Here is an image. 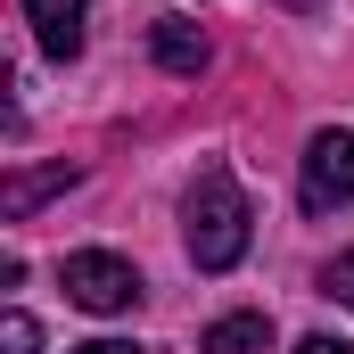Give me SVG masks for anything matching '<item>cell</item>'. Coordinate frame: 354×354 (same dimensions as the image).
<instances>
[{
	"label": "cell",
	"instance_id": "cell-2",
	"mask_svg": "<svg viewBox=\"0 0 354 354\" xmlns=\"http://www.w3.org/2000/svg\"><path fill=\"white\" fill-rule=\"evenodd\" d=\"M354 198V132H313L305 140V165H297V206L305 214H338Z\"/></svg>",
	"mask_w": 354,
	"mask_h": 354
},
{
	"label": "cell",
	"instance_id": "cell-4",
	"mask_svg": "<svg viewBox=\"0 0 354 354\" xmlns=\"http://www.w3.org/2000/svg\"><path fill=\"white\" fill-rule=\"evenodd\" d=\"M83 17H91V0H25V25L41 33L50 58H75L83 50Z\"/></svg>",
	"mask_w": 354,
	"mask_h": 354
},
{
	"label": "cell",
	"instance_id": "cell-5",
	"mask_svg": "<svg viewBox=\"0 0 354 354\" xmlns=\"http://www.w3.org/2000/svg\"><path fill=\"white\" fill-rule=\"evenodd\" d=\"M149 50H157V66H165V75H206V58H214V50H206V33H198L189 17H165V25L149 33Z\"/></svg>",
	"mask_w": 354,
	"mask_h": 354
},
{
	"label": "cell",
	"instance_id": "cell-7",
	"mask_svg": "<svg viewBox=\"0 0 354 354\" xmlns=\"http://www.w3.org/2000/svg\"><path fill=\"white\" fill-rule=\"evenodd\" d=\"M58 189H75V165H41V174H8L0 181V214L8 223H25L41 198H58Z\"/></svg>",
	"mask_w": 354,
	"mask_h": 354
},
{
	"label": "cell",
	"instance_id": "cell-12",
	"mask_svg": "<svg viewBox=\"0 0 354 354\" xmlns=\"http://www.w3.org/2000/svg\"><path fill=\"white\" fill-rule=\"evenodd\" d=\"M280 8H322V0H280Z\"/></svg>",
	"mask_w": 354,
	"mask_h": 354
},
{
	"label": "cell",
	"instance_id": "cell-10",
	"mask_svg": "<svg viewBox=\"0 0 354 354\" xmlns=\"http://www.w3.org/2000/svg\"><path fill=\"white\" fill-rule=\"evenodd\" d=\"M75 354H140L132 338H91V346H75Z\"/></svg>",
	"mask_w": 354,
	"mask_h": 354
},
{
	"label": "cell",
	"instance_id": "cell-11",
	"mask_svg": "<svg viewBox=\"0 0 354 354\" xmlns=\"http://www.w3.org/2000/svg\"><path fill=\"white\" fill-rule=\"evenodd\" d=\"M297 354H354V346H346V338H305Z\"/></svg>",
	"mask_w": 354,
	"mask_h": 354
},
{
	"label": "cell",
	"instance_id": "cell-1",
	"mask_svg": "<svg viewBox=\"0 0 354 354\" xmlns=\"http://www.w3.org/2000/svg\"><path fill=\"white\" fill-rule=\"evenodd\" d=\"M248 231H256V214H248V189L223 174V165H206V174L189 181V206H181L189 264H198V272H231L239 256H248Z\"/></svg>",
	"mask_w": 354,
	"mask_h": 354
},
{
	"label": "cell",
	"instance_id": "cell-6",
	"mask_svg": "<svg viewBox=\"0 0 354 354\" xmlns=\"http://www.w3.org/2000/svg\"><path fill=\"white\" fill-rule=\"evenodd\" d=\"M198 354H272V313H223V322H206Z\"/></svg>",
	"mask_w": 354,
	"mask_h": 354
},
{
	"label": "cell",
	"instance_id": "cell-9",
	"mask_svg": "<svg viewBox=\"0 0 354 354\" xmlns=\"http://www.w3.org/2000/svg\"><path fill=\"white\" fill-rule=\"evenodd\" d=\"M322 288H330L338 305H354V248H346V256H330V264H322Z\"/></svg>",
	"mask_w": 354,
	"mask_h": 354
},
{
	"label": "cell",
	"instance_id": "cell-8",
	"mask_svg": "<svg viewBox=\"0 0 354 354\" xmlns=\"http://www.w3.org/2000/svg\"><path fill=\"white\" fill-rule=\"evenodd\" d=\"M33 346H41L33 313H8V322H0V354H33Z\"/></svg>",
	"mask_w": 354,
	"mask_h": 354
},
{
	"label": "cell",
	"instance_id": "cell-3",
	"mask_svg": "<svg viewBox=\"0 0 354 354\" xmlns=\"http://www.w3.org/2000/svg\"><path fill=\"white\" fill-rule=\"evenodd\" d=\"M58 288H66L83 313H132V305H140V272L124 264V256H107V248L66 256V264H58Z\"/></svg>",
	"mask_w": 354,
	"mask_h": 354
}]
</instances>
